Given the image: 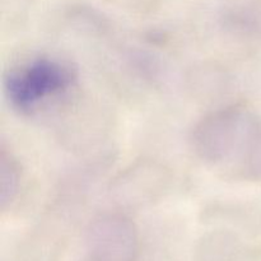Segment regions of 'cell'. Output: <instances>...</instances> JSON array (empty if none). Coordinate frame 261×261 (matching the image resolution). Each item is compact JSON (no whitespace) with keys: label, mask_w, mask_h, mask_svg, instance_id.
<instances>
[{"label":"cell","mask_w":261,"mask_h":261,"mask_svg":"<svg viewBox=\"0 0 261 261\" xmlns=\"http://www.w3.org/2000/svg\"><path fill=\"white\" fill-rule=\"evenodd\" d=\"M255 122L244 105H229L216 110L196 122L191 130V149L199 160L209 165L239 162Z\"/></svg>","instance_id":"cell-1"},{"label":"cell","mask_w":261,"mask_h":261,"mask_svg":"<svg viewBox=\"0 0 261 261\" xmlns=\"http://www.w3.org/2000/svg\"><path fill=\"white\" fill-rule=\"evenodd\" d=\"M74 81L69 65L58 59L37 58L10 70L4 79V91L15 110L31 112L41 102L68 91Z\"/></svg>","instance_id":"cell-2"},{"label":"cell","mask_w":261,"mask_h":261,"mask_svg":"<svg viewBox=\"0 0 261 261\" xmlns=\"http://www.w3.org/2000/svg\"><path fill=\"white\" fill-rule=\"evenodd\" d=\"M89 252L99 261H126L137 249V232L127 217L103 214L94 219L87 232Z\"/></svg>","instance_id":"cell-3"},{"label":"cell","mask_w":261,"mask_h":261,"mask_svg":"<svg viewBox=\"0 0 261 261\" xmlns=\"http://www.w3.org/2000/svg\"><path fill=\"white\" fill-rule=\"evenodd\" d=\"M168 181V172L162 166L143 161L120 175L111 193L121 205L140 206L162 196Z\"/></svg>","instance_id":"cell-4"},{"label":"cell","mask_w":261,"mask_h":261,"mask_svg":"<svg viewBox=\"0 0 261 261\" xmlns=\"http://www.w3.org/2000/svg\"><path fill=\"white\" fill-rule=\"evenodd\" d=\"M22 188V172L17 160L2 150L0 154V206H9Z\"/></svg>","instance_id":"cell-5"}]
</instances>
